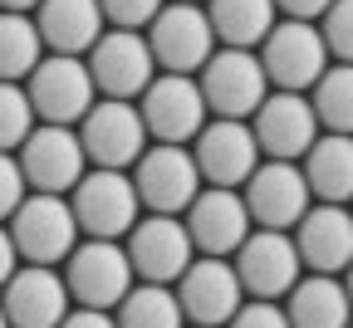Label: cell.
I'll list each match as a JSON object with an SVG mask.
<instances>
[{
	"mask_svg": "<svg viewBox=\"0 0 353 328\" xmlns=\"http://www.w3.org/2000/svg\"><path fill=\"white\" fill-rule=\"evenodd\" d=\"M74 221L83 230V240H128V230L143 221V196L132 186V172H103L88 167V176L69 192Z\"/></svg>",
	"mask_w": 353,
	"mask_h": 328,
	"instance_id": "6da1fadb",
	"label": "cell"
},
{
	"mask_svg": "<svg viewBox=\"0 0 353 328\" xmlns=\"http://www.w3.org/2000/svg\"><path fill=\"white\" fill-rule=\"evenodd\" d=\"M25 93L34 103V118L50 127H79L88 108L99 103L94 69L79 54H44V64L25 79Z\"/></svg>",
	"mask_w": 353,
	"mask_h": 328,
	"instance_id": "7a4b0ae2",
	"label": "cell"
},
{
	"mask_svg": "<svg viewBox=\"0 0 353 328\" xmlns=\"http://www.w3.org/2000/svg\"><path fill=\"white\" fill-rule=\"evenodd\" d=\"M255 54H260L265 79H270L275 93H304V88H314L329 74V59H334L329 44H324V30L314 20H280Z\"/></svg>",
	"mask_w": 353,
	"mask_h": 328,
	"instance_id": "3957f363",
	"label": "cell"
},
{
	"mask_svg": "<svg viewBox=\"0 0 353 328\" xmlns=\"http://www.w3.org/2000/svg\"><path fill=\"white\" fill-rule=\"evenodd\" d=\"M74 132H79V143L88 152V167H103V172L138 167L148 143H152L138 103H128V99H99Z\"/></svg>",
	"mask_w": 353,
	"mask_h": 328,
	"instance_id": "277c9868",
	"label": "cell"
},
{
	"mask_svg": "<svg viewBox=\"0 0 353 328\" xmlns=\"http://www.w3.org/2000/svg\"><path fill=\"white\" fill-rule=\"evenodd\" d=\"M132 279L138 274H132L128 245H118V240H79V250L64 260V285L79 309L113 314L132 294Z\"/></svg>",
	"mask_w": 353,
	"mask_h": 328,
	"instance_id": "5b68a950",
	"label": "cell"
},
{
	"mask_svg": "<svg viewBox=\"0 0 353 328\" xmlns=\"http://www.w3.org/2000/svg\"><path fill=\"white\" fill-rule=\"evenodd\" d=\"M138 113L148 123V137L152 143H167V147H192L201 137V127L211 123L201 83L187 79V74H157L148 83V93L138 99Z\"/></svg>",
	"mask_w": 353,
	"mask_h": 328,
	"instance_id": "8992f818",
	"label": "cell"
},
{
	"mask_svg": "<svg viewBox=\"0 0 353 328\" xmlns=\"http://www.w3.org/2000/svg\"><path fill=\"white\" fill-rule=\"evenodd\" d=\"M196 83H201L211 118H236V123L255 118V108L275 93L255 50H216L211 64L196 74Z\"/></svg>",
	"mask_w": 353,
	"mask_h": 328,
	"instance_id": "52a82bcc",
	"label": "cell"
},
{
	"mask_svg": "<svg viewBox=\"0 0 353 328\" xmlns=\"http://www.w3.org/2000/svg\"><path fill=\"white\" fill-rule=\"evenodd\" d=\"M148 44H152V59L162 74H187L196 79L211 54H216V30L206 6H182V0H167L162 15L148 25Z\"/></svg>",
	"mask_w": 353,
	"mask_h": 328,
	"instance_id": "ba28073f",
	"label": "cell"
},
{
	"mask_svg": "<svg viewBox=\"0 0 353 328\" xmlns=\"http://www.w3.org/2000/svg\"><path fill=\"white\" fill-rule=\"evenodd\" d=\"M10 236H15V250L25 265H50L59 269L74 250H79V221H74V206L69 196H25V206L10 216Z\"/></svg>",
	"mask_w": 353,
	"mask_h": 328,
	"instance_id": "9c48e42d",
	"label": "cell"
},
{
	"mask_svg": "<svg viewBox=\"0 0 353 328\" xmlns=\"http://www.w3.org/2000/svg\"><path fill=\"white\" fill-rule=\"evenodd\" d=\"M15 157H20V172H25L34 196H69L74 186L88 176V152H83L74 127L39 123Z\"/></svg>",
	"mask_w": 353,
	"mask_h": 328,
	"instance_id": "30bf717a",
	"label": "cell"
},
{
	"mask_svg": "<svg viewBox=\"0 0 353 328\" xmlns=\"http://www.w3.org/2000/svg\"><path fill=\"white\" fill-rule=\"evenodd\" d=\"M132 186L143 196V211L152 216H187V206L201 196V167L192 157V147H167V143H152L132 172Z\"/></svg>",
	"mask_w": 353,
	"mask_h": 328,
	"instance_id": "8fae6325",
	"label": "cell"
},
{
	"mask_svg": "<svg viewBox=\"0 0 353 328\" xmlns=\"http://www.w3.org/2000/svg\"><path fill=\"white\" fill-rule=\"evenodd\" d=\"M128 260H132V274H138L143 285H176V279L192 269V260H196L187 221L148 211L138 225L128 230Z\"/></svg>",
	"mask_w": 353,
	"mask_h": 328,
	"instance_id": "7c38bea8",
	"label": "cell"
},
{
	"mask_svg": "<svg viewBox=\"0 0 353 328\" xmlns=\"http://www.w3.org/2000/svg\"><path fill=\"white\" fill-rule=\"evenodd\" d=\"M241 196L255 230H294L314 206V192H309L299 162H260L255 176L241 186Z\"/></svg>",
	"mask_w": 353,
	"mask_h": 328,
	"instance_id": "4fadbf2b",
	"label": "cell"
},
{
	"mask_svg": "<svg viewBox=\"0 0 353 328\" xmlns=\"http://www.w3.org/2000/svg\"><path fill=\"white\" fill-rule=\"evenodd\" d=\"M250 132H255L260 152L270 157V162H304L309 147L324 137L309 93H270V99L255 108Z\"/></svg>",
	"mask_w": 353,
	"mask_h": 328,
	"instance_id": "5bb4252c",
	"label": "cell"
},
{
	"mask_svg": "<svg viewBox=\"0 0 353 328\" xmlns=\"http://www.w3.org/2000/svg\"><path fill=\"white\" fill-rule=\"evenodd\" d=\"M88 69H94V83L103 99H128V103H138L148 83L162 74L148 34H138V30H108L88 54Z\"/></svg>",
	"mask_w": 353,
	"mask_h": 328,
	"instance_id": "9a60e30c",
	"label": "cell"
},
{
	"mask_svg": "<svg viewBox=\"0 0 353 328\" xmlns=\"http://www.w3.org/2000/svg\"><path fill=\"white\" fill-rule=\"evenodd\" d=\"M176 299H182V314L192 328H226L245 304V285L231 260L196 255L192 269L176 279Z\"/></svg>",
	"mask_w": 353,
	"mask_h": 328,
	"instance_id": "2e32d148",
	"label": "cell"
},
{
	"mask_svg": "<svg viewBox=\"0 0 353 328\" xmlns=\"http://www.w3.org/2000/svg\"><path fill=\"white\" fill-rule=\"evenodd\" d=\"M182 221H187V236H192L196 255H211V260H231L255 230L245 196L231 192V186H201V196L187 206Z\"/></svg>",
	"mask_w": 353,
	"mask_h": 328,
	"instance_id": "e0dca14e",
	"label": "cell"
},
{
	"mask_svg": "<svg viewBox=\"0 0 353 328\" xmlns=\"http://www.w3.org/2000/svg\"><path fill=\"white\" fill-rule=\"evenodd\" d=\"M231 265L245 285V299H275V304L299 285L304 269L290 230H250V240L231 255Z\"/></svg>",
	"mask_w": 353,
	"mask_h": 328,
	"instance_id": "ac0fdd59",
	"label": "cell"
},
{
	"mask_svg": "<svg viewBox=\"0 0 353 328\" xmlns=\"http://www.w3.org/2000/svg\"><path fill=\"white\" fill-rule=\"evenodd\" d=\"M192 157H196L206 186H231V192H241V186L255 176V167H260V143H255L250 123L211 118L201 127V137L192 143Z\"/></svg>",
	"mask_w": 353,
	"mask_h": 328,
	"instance_id": "d6986e66",
	"label": "cell"
},
{
	"mask_svg": "<svg viewBox=\"0 0 353 328\" xmlns=\"http://www.w3.org/2000/svg\"><path fill=\"white\" fill-rule=\"evenodd\" d=\"M0 304H6L10 328H59L74 314L64 274L50 265H20L15 279L0 289Z\"/></svg>",
	"mask_w": 353,
	"mask_h": 328,
	"instance_id": "ffe728a7",
	"label": "cell"
},
{
	"mask_svg": "<svg viewBox=\"0 0 353 328\" xmlns=\"http://www.w3.org/2000/svg\"><path fill=\"white\" fill-rule=\"evenodd\" d=\"M309 274H343L353 265V211L348 206H309V216L290 230Z\"/></svg>",
	"mask_w": 353,
	"mask_h": 328,
	"instance_id": "44dd1931",
	"label": "cell"
},
{
	"mask_svg": "<svg viewBox=\"0 0 353 328\" xmlns=\"http://www.w3.org/2000/svg\"><path fill=\"white\" fill-rule=\"evenodd\" d=\"M34 25H39V39L50 54H79V59H88L94 44L108 34L99 0H39Z\"/></svg>",
	"mask_w": 353,
	"mask_h": 328,
	"instance_id": "7402d4cb",
	"label": "cell"
},
{
	"mask_svg": "<svg viewBox=\"0 0 353 328\" xmlns=\"http://www.w3.org/2000/svg\"><path fill=\"white\" fill-rule=\"evenodd\" d=\"M309 192L324 206H348L353 201V137L348 132H324L309 157L299 162Z\"/></svg>",
	"mask_w": 353,
	"mask_h": 328,
	"instance_id": "603a6c76",
	"label": "cell"
},
{
	"mask_svg": "<svg viewBox=\"0 0 353 328\" xmlns=\"http://www.w3.org/2000/svg\"><path fill=\"white\" fill-rule=\"evenodd\" d=\"M285 314L290 328H348L353 323V304L339 274H309L285 294Z\"/></svg>",
	"mask_w": 353,
	"mask_h": 328,
	"instance_id": "cb8c5ba5",
	"label": "cell"
},
{
	"mask_svg": "<svg viewBox=\"0 0 353 328\" xmlns=\"http://www.w3.org/2000/svg\"><path fill=\"white\" fill-rule=\"evenodd\" d=\"M206 15L221 50H260L270 30L280 25L275 0H206Z\"/></svg>",
	"mask_w": 353,
	"mask_h": 328,
	"instance_id": "d4e9b609",
	"label": "cell"
},
{
	"mask_svg": "<svg viewBox=\"0 0 353 328\" xmlns=\"http://www.w3.org/2000/svg\"><path fill=\"white\" fill-rule=\"evenodd\" d=\"M44 39L34 15H10L0 10V83H25L39 64H44Z\"/></svg>",
	"mask_w": 353,
	"mask_h": 328,
	"instance_id": "484cf974",
	"label": "cell"
},
{
	"mask_svg": "<svg viewBox=\"0 0 353 328\" xmlns=\"http://www.w3.org/2000/svg\"><path fill=\"white\" fill-rule=\"evenodd\" d=\"M118 328H187L182 299L172 285H132V294L113 309Z\"/></svg>",
	"mask_w": 353,
	"mask_h": 328,
	"instance_id": "4316f807",
	"label": "cell"
},
{
	"mask_svg": "<svg viewBox=\"0 0 353 328\" xmlns=\"http://www.w3.org/2000/svg\"><path fill=\"white\" fill-rule=\"evenodd\" d=\"M309 103H314L324 132L353 137V64H329V74L309 88Z\"/></svg>",
	"mask_w": 353,
	"mask_h": 328,
	"instance_id": "83f0119b",
	"label": "cell"
},
{
	"mask_svg": "<svg viewBox=\"0 0 353 328\" xmlns=\"http://www.w3.org/2000/svg\"><path fill=\"white\" fill-rule=\"evenodd\" d=\"M34 127L39 123H34V103L25 83H0V152H20Z\"/></svg>",
	"mask_w": 353,
	"mask_h": 328,
	"instance_id": "f1b7e54d",
	"label": "cell"
},
{
	"mask_svg": "<svg viewBox=\"0 0 353 328\" xmlns=\"http://www.w3.org/2000/svg\"><path fill=\"white\" fill-rule=\"evenodd\" d=\"M319 30H324L334 64H353V0H334L329 15L319 20Z\"/></svg>",
	"mask_w": 353,
	"mask_h": 328,
	"instance_id": "f546056e",
	"label": "cell"
},
{
	"mask_svg": "<svg viewBox=\"0 0 353 328\" xmlns=\"http://www.w3.org/2000/svg\"><path fill=\"white\" fill-rule=\"evenodd\" d=\"M99 6H103V20H108L113 30H138V34H148V25L162 15L167 0H99Z\"/></svg>",
	"mask_w": 353,
	"mask_h": 328,
	"instance_id": "4dcf8cb0",
	"label": "cell"
},
{
	"mask_svg": "<svg viewBox=\"0 0 353 328\" xmlns=\"http://www.w3.org/2000/svg\"><path fill=\"white\" fill-rule=\"evenodd\" d=\"M25 192H30V181L20 172V157L0 152V225H10V216L25 206Z\"/></svg>",
	"mask_w": 353,
	"mask_h": 328,
	"instance_id": "1f68e13d",
	"label": "cell"
},
{
	"mask_svg": "<svg viewBox=\"0 0 353 328\" xmlns=\"http://www.w3.org/2000/svg\"><path fill=\"white\" fill-rule=\"evenodd\" d=\"M226 328H290V314H285V304H275V299H245L241 314H236Z\"/></svg>",
	"mask_w": 353,
	"mask_h": 328,
	"instance_id": "d6a6232c",
	"label": "cell"
},
{
	"mask_svg": "<svg viewBox=\"0 0 353 328\" xmlns=\"http://www.w3.org/2000/svg\"><path fill=\"white\" fill-rule=\"evenodd\" d=\"M275 6H280V20H314L319 25L334 0H275Z\"/></svg>",
	"mask_w": 353,
	"mask_h": 328,
	"instance_id": "836d02e7",
	"label": "cell"
},
{
	"mask_svg": "<svg viewBox=\"0 0 353 328\" xmlns=\"http://www.w3.org/2000/svg\"><path fill=\"white\" fill-rule=\"evenodd\" d=\"M20 269V250H15V236H10V225H0V289L15 279Z\"/></svg>",
	"mask_w": 353,
	"mask_h": 328,
	"instance_id": "e575fe53",
	"label": "cell"
},
{
	"mask_svg": "<svg viewBox=\"0 0 353 328\" xmlns=\"http://www.w3.org/2000/svg\"><path fill=\"white\" fill-rule=\"evenodd\" d=\"M59 328H118V318H113V314H103V309H74Z\"/></svg>",
	"mask_w": 353,
	"mask_h": 328,
	"instance_id": "d590c367",
	"label": "cell"
},
{
	"mask_svg": "<svg viewBox=\"0 0 353 328\" xmlns=\"http://www.w3.org/2000/svg\"><path fill=\"white\" fill-rule=\"evenodd\" d=\"M0 10H10V15H30V10H39V0H0Z\"/></svg>",
	"mask_w": 353,
	"mask_h": 328,
	"instance_id": "8d00e7d4",
	"label": "cell"
},
{
	"mask_svg": "<svg viewBox=\"0 0 353 328\" xmlns=\"http://www.w3.org/2000/svg\"><path fill=\"white\" fill-rule=\"evenodd\" d=\"M343 289H348V304H353V265L343 269Z\"/></svg>",
	"mask_w": 353,
	"mask_h": 328,
	"instance_id": "74e56055",
	"label": "cell"
},
{
	"mask_svg": "<svg viewBox=\"0 0 353 328\" xmlns=\"http://www.w3.org/2000/svg\"><path fill=\"white\" fill-rule=\"evenodd\" d=\"M0 328H10V318H6V304H0Z\"/></svg>",
	"mask_w": 353,
	"mask_h": 328,
	"instance_id": "f35d334b",
	"label": "cell"
},
{
	"mask_svg": "<svg viewBox=\"0 0 353 328\" xmlns=\"http://www.w3.org/2000/svg\"><path fill=\"white\" fill-rule=\"evenodd\" d=\"M182 6H201V0H182Z\"/></svg>",
	"mask_w": 353,
	"mask_h": 328,
	"instance_id": "ab89813d",
	"label": "cell"
},
{
	"mask_svg": "<svg viewBox=\"0 0 353 328\" xmlns=\"http://www.w3.org/2000/svg\"><path fill=\"white\" fill-rule=\"evenodd\" d=\"M348 328H353V323H348Z\"/></svg>",
	"mask_w": 353,
	"mask_h": 328,
	"instance_id": "60d3db41",
	"label": "cell"
}]
</instances>
